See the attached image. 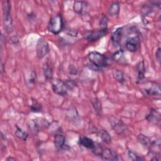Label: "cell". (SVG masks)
<instances>
[{
  "mask_svg": "<svg viewBox=\"0 0 161 161\" xmlns=\"http://www.w3.org/2000/svg\"><path fill=\"white\" fill-rule=\"evenodd\" d=\"M11 3L9 1L3 2V25L4 30L8 33L13 31V19L11 14Z\"/></svg>",
  "mask_w": 161,
  "mask_h": 161,
  "instance_id": "6da1fadb",
  "label": "cell"
},
{
  "mask_svg": "<svg viewBox=\"0 0 161 161\" xmlns=\"http://www.w3.org/2000/svg\"><path fill=\"white\" fill-rule=\"evenodd\" d=\"M140 45V40L136 31L130 30L125 43L126 48L131 52H135L138 49Z\"/></svg>",
  "mask_w": 161,
  "mask_h": 161,
  "instance_id": "7a4b0ae2",
  "label": "cell"
},
{
  "mask_svg": "<svg viewBox=\"0 0 161 161\" xmlns=\"http://www.w3.org/2000/svg\"><path fill=\"white\" fill-rule=\"evenodd\" d=\"M90 62L97 67H105L108 65L109 59L103 54L98 52H91L88 54Z\"/></svg>",
  "mask_w": 161,
  "mask_h": 161,
  "instance_id": "3957f363",
  "label": "cell"
},
{
  "mask_svg": "<svg viewBox=\"0 0 161 161\" xmlns=\"http://www.w3.org/2000/svg\"><path fill=\"white\" fill-rule=\"evenodd\" d=\"M63 26L64 23L62 16L58 14L50 19L48 24V30L52 33L57 35L62 31Z\"/></svg>",
  "mask_w": 161,
  "mask_h": 161,
  "instance_id": "277c9868",
  "label": "cell"
},
{
  "mask_svg": "<svg viewBox=\"0 0 161 161\" xmlns=\"http://www.w3.org/2000/svg\"><path fill=\"white\" fill-rule=\"evenodd\" d=\"M52 87L53 92L60 96H65L69 90L66 81L60 79H53L52 80Z\"/></svg>",
  "mask_w": 161,
  "mask_h": 161,
  "instance_id": "5b68a950",
  "label": "cell"
},
{
  "mask_svg": "<svg viewBox=\"0 0 161 161\" xmlns=\"http://www.w3.org/2000/svg\"><path fill=\"white\" fill-rule=\"evenodd\" d=\"M109 122L116 133L119 135L124 133L126 130V125L122 121V120L115 118L114 116H111L109 118Z\"/></svg>",
  "mask_w": 161,
  "mask_h": 161,
  "instance_id": "8992f818",
  "label": "cell"
},
{
  "mask_svg": "<svg viewBox=\"0 0 161 161\" xmlns=\"http://www.w3.org/2000/svg\"><path fill=\"white\" fill-rule=\"evenodd\" d=\"M108 32V28L107 29H104V28H101L100 30H93L91 31L87 32L84 35V39L89 41V42H95L102 37H103Z\"/></svg>",
  "mask_w": 161,
  "mask_h": 161,
  "instance_id": "52a82bcc",
  "label": "cell"
},
{
  "mask_svg": "<svg viewBox=\"0 0 161 161\" xmlns=\"http://www.w3.org/2000/svg\"><path fill=\"white\" fill-rule=\"evenodd\" d=\"M49 46L48 43L43 38H40L36 46V54L38 58H42L49 52Z\"/></svg>",
  "mask_w": 161,
  "mask_h": 161,
  "instance_id": "ba28073f",
  "label": "cell"
},
{
  "mask_svg": "<svg viewBox=\"0 0 161 161\" xmlns=\"http://www.w3.org/2000/svg\"><path fill=\"white\" fill-rule=\"evenodd\" d=\"M100 157L106 160H121V158L118 156L116 153L109 148H103V152L100 155Z\"/></svg>",
  "mask_w": 161,
  "mask_h": 161,
  "instance_id": "9c48e42d",
  "label": "cell"
},
{
  "mask_svg": "<svg viewBox=\"0 0 161 161\" xmlns=\"http://www.w3.org/2000/svg\"><path fill=\"white\" fill-rule=\"evenodd\" d=\"M123 35V28H118L113 31L111 36V40L112 44L114 47H118L120 45L121 40Z\"/></svg>",
  "mask_w": 161,
  "mask_h": 161,
  "instance_id": "30bf717a",
  "label": "cell"
},
{
  "mask_svg": "<svg viewBox=\"0 0 161 161\" xmlns=\"http://www.w3.org/2000/svg\"><path fill=\"white\" fill-rule=\"evenodd\" d=\"M143 92L145 95L159 96L160 94V87L158 84L156 83H153L150 87L144 89Z\"/></svg>",
  "mask_w": 161,
  "mask_h": 161,
  "instance_id": "8fae6325",
  "label": "cell"
},
{
  "mask_svg": "<svg viewBox=\"0 0 161 161\" xmlns=\"http://www.w3.org/2000/svg\"><path fill=\"white\" fill-rule=\"evenodd\" d=\"M145 119L153 124H158L160 121V115L158 112L152 109L149 113L146 116Z\"/></svg>",
  "mask_w": 161,
  "mask_h": 161,
  "instance_id": "7c38bea8",
  "label": "cell"
},
{
  "mask_svg": "<svg viewBox=\"0 0 161 161\" xmlns=\"http://www.w3.org/2000/svg\"><path fill=\"white\" fill-rule=\"evenodd\" d=\"M55 147L58 150H62L65 147V137L62 133H57L54 137Z\"/></svg>",
  "mask_w": 161,
  "mask_h": 161,
  "instance_id": "4fadbf2b",
  "label": "cell"
},
{
  "mask_svg": "<svg viewBox=\"0 0 161 161\" xmlns=\"http://www.w3.org/2000/svg\"><path fill=\"white\" fill-rule=\"evenodd\" d=\"M79 143L82 146L91 150H92L96 145V143L92 139L84 136H81L79 138Z\"/></svg>",
  "mask_w": 161,
  "mask_h": 161,
  "instance_id": "5bb4252c",
  "label": "cell"
},
{
  "mask_svg": "<svg viewBox=\"0 0 161 161\" xmlns=\"http://www.w3.org/2000/svg\"><path fill=\"white\" fill-rule=\"evenodd\" d=\"M43 71L45 78L48 80H52L53 76V69L48 62L44 64L43 66Z\"/></svg>",
  "mask_w": 161,
  "mask_h": 161,
  "instance_id": "9a60e30c",
  "label": "cell"
},
{
  "mask_svg": "<svg viewBox=\"0 0 161 161\" xmlns=\"http://www.w3.org/2000/svg\"><path fill=\"white\" fill-rule=\"evenodd\" d=\"M136 72H137V80L138 82L141 81L145 77V67L143 61L140 62L136 65Z\"/></svg>",
  "mask_w": 161,
  "mask_h": 161,
  "instance_id": "2e32d148",
  "label": "cell"
},
{
  "mask_svg": "<svg viewBox=\"0 0 161 161\" xmlns=\"http://www.w3.org/2000/svg\"><path fill=\"white\" fill-rule=\"evenodd\" d=\"M138 140L143 146L146 147L148 149L150 148L152 145V140L150 138L146 136L143 134H140L138 136Z\"/></svg>",
  "mask_w": 161,
  "mask_h": 161,
  "instance_id": "e0dca14e",
  "label": "cell"
},
{
  "mask_svg": "<svg viewBox=\"0 0 161 161\" xmlns=\"http://www.w3.org/2000/svg\"><path fill=\"white\" fill-rule=\"evenodd\" d=\"M41 125L45 126V125L43 123V121L42 123L40 124V123H39L38 120H37V119H32L30 122V128L32 130V131H33L35 133H37L40 131V130L42 127Z\"/></svg>",
  "mask_w": 161,
  "mask_h": 161,
  "instance_id": "ac0fdd59",
  "label": "cell"
},
{
  "mask_svg": "<svg viewBox=\"0 0 161 161\" xmlns=\"http://www.w3.org/2000/svg\"><path fill=\"white\" fill-rule=\"evenodd\" d=\"M120 9L119 4L118 2L113 3L109 7L108 10V13L111 16H117L119 14Z\"/></svg>",
  "mask_w": 161,
  "mask_h": 161,
  "instance_id": "d6986e66",
  "label": "cell"
},
{
  "mask_svg": "<svg viewBox=\"0 0 161 161\" xmlns=\"http://www.w3.org/2000/svg\"><path fill=\"white\" fill-rule=\"evenodd\" d=\"M98 136L101 139L106 143H110L111 142V137L110 135L104 130H101L98 131Z\"/></svg>",
  "mask_w": 161,
  "mask_h": 161,
  "instance_id": "ffe728a7",
  "label": "cell"
},
{
  "mask_svg": "<svg viewBox=\"0 0 161 161\" xmlns=\"http://www.w3.org/2000/svg\"><path fill=\"white\" fill-rule=\"evenodd\" d=\"M16 131L14 132V135L15 136L20 139V140H26L27 138L28 137V134L26 132V131H24L21 128H19L18 126H16Z\"/></svg>",
  "mask_w": 161,
  "mask_h": 161,
  "instance_id": "44dd1931",
  "label": "cell"
},
{
  "mask_svg": "<svg viewBox=\"0 0 161 161\" xmlns=\"http://www.w3.org/2000/svg\"><path fill=\"white\" fill-rule=\"evenodd\" d=\"M113 59L115 61H116L120 64H123L126 62L125 55H124V52L122 50H118L116 52H115L113 54Z\"/></svg>",
  "mask_w": 161,
  "mask_h": 161,
  "instance_id": "7402d4cb",
  "label": "cell"
},
{
  "mask_svg": "<svg viewBox=\"0 0 161 161\" xmlns=\"http://www.w3.org/2000/svg\"><path fill=\"white\" fill-rule=\"evenodd\" d=\"M113 75L116 80L120 83H123L125 82V79L124 76V74L119 70H114L113 71Z\"/></svg>",
  "mask_w": 161,
  "mask_h": 161,
  "instance_id": "603a6c76",
  "label": "cell"
},
{
  "mask_svg": "<svg viewBox=\"0 0 161 161\" xmlns=\"http://www.w3.org/2000/svg\"><path fill=\"white\" fill-rule=\"evenodd\" d=\"M85 3L82 1H75L73 5L74 10L78 14H81L84 10Z\"/></svg>",
  "mask_w": 161,
  "mask_h": 161,
  "instance_id": "cb8c5ba5",
  "label": "cell"
},
{
  "mask_svg": "<svg viewBox=\"0 0 161 161\" xmlns=\"http://www.w3.org/2000/svg\"><path fill=\"white\" fill-rule=\"evenodd\" d=\"M128 157H129L130 159H131L132 160L142 161V160H145V158L142 156H140L136 153H135L133 151L130 150H129L128 151Z\"/></svg>",
  "mask_w": 161,
  "mask_h": 161,
  "instance_id": "d4e9b609",
  "label": "cell"
},
{
  "mask_svg": "<svg viewBox=\"0 0 161 161\" xmlns=\"http://www.w3.org/2000/svg\"><path fill=\"white\" fill-rule=\"evenodd\" d=\"M31 101H32V104H31V109L33 112H40L42 109V106L41 105L38 103V101L33 99V98H31Z\"/></svg>",
  "mask_w": 161,
  "mask_h": 161,
  "instance_id": "484cf974",
  "label": "cell"
},
{
  "mask_svg": "<svg viewBox=\"0 0 161 161\" xmlns=\"http://www.w3.org/2000/svg\"><path fill=\"white\" fill-rule=\"evenodd\" d=\"M93 107L95 109V111L97 113V114H100L101 113L102 111V108H101V104L100 103V101H99L98 99L95 98L92 100V101Z\"/></svg>",
  "mask_w": 161,
  "mask_h": 161,
  "instance_id": "4316f807",
  "label": "cell"
},
{
  "mask_svg": "<svg viewBox=\"0 0 161 161\" xmlns=\"http://www.w3.org/2000/svg\"><path fill=\"white\" fill-rule=\"evenodd\" d=\"M108 19L107 18V16H104L100 22V26H101V28H104V29H107V25H108Z\"/></svg>",
  "mask_w": 161,
  "mask_h": 161,
  "instance_id": "83f0119b",
  "label": "cell"
},
{
  "mask_svg": "<svg viewBox=\"0 0 161 161\" xmlns=\"http://www.w3.org/2000/svg\"><path fill=\"white\" fill-rule=\"evenodd\" d=\"M160 55H161L160 48H158V49L157 50L156 53H155V57H156L157 60L158 62H160Z\"/></svg>",
  "mask_w": 161,
  "mask_h": 161,
  "instance_id": "f1b7e54d",
  "label": "cell"
},
{
  "mask_svg": "<svg viewBox=\"0 0 161 161\" xmlns=\"http://www.w3.org/2000/svg\"><path fill=\"white\" fill-rule=\"evenodd\" d=\"M6 160L9 161V160H15V158H13V157H8Z\"/></svg>",
  "mask_w": 161,
  "mask_h": 161,
  "instance_id": "f546056e",
  "label": "cell"
}]
</instances>
